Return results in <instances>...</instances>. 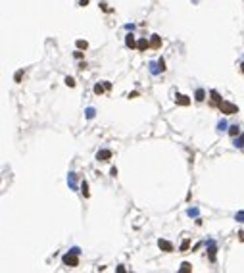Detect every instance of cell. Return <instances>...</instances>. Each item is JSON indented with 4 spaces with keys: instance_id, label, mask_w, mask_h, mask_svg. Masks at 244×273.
I'll return each instance as SVG.
<instances>
[{
    "instance_id": "cell-16",
    "label": "cell",
    "mask_w": 244,
    "mask_h": 273,
    "mask_svg": "<svg viewBox=\"0 0 244 273\" xmlns=\"http://www.w3.org/2000/svg\"><path fill=\"white\" fill-rule=\"evenodd\" d=\"M189 244H190V240H189V239L183 240V244H181V252H186V250H189Z\"/></svg>"
},
{
    "instance_id": "cell-26",
    "label": "cell",
    "mask_w": 244,
    "mask_h": 273,
    "mask_svg": "<svg viewBox=\"0 0 244 273\" xmlns=\"http://www.w3.org/2000/svg\"><path fill=\"white\" fill-rule=\"evenodd\" d=\"M240 71H242V73H244V64H240Z\"/></svg>"
},
{
    "instance_id": "cell-7",
    "label": "cell",
    "mask_w": 244,
    "mask_h": 273,
    "mask_svg": "<svg viewBox=\"0 0 244 273\" xmlns=\"http://www.w3.org/2000/svg\"><path fill=\"white\" fill-rule=\"evenodd\" d=\"M137 48L141 50V52H144L146 48H150V43H148L146 39H141V40H138V43H137Z\"/></svg>"
},
{
    "instance_id": "cell-19",
    "label": "cell",
    "mask_w": 244,
    "mask_h": 273,
    "mask_svg": "<svg viewBox=\"0 0 244 273\" xmlns=\"http://www.w3.org/2000/svg\"><path fill=\"white\" fill-rule=\"evenodd\" d=\"M158 66H160V69H162V71H165V62H163V58H160Z\"/></svg>"
},
{
    "instance_id": "cell-17",
    "label": "cell",
    "mask_w": 244,
    "mask_h": 273,
    "mask_svg": "<svg viewBox=\"0 0 244 273\" xmlns=\"http://www.w3.org/2000/svg\"><path fill=\"white\" fill-rule=\"evenodd\" d=\"M65 85L67 87H75V79L73 77H65Z\"/></svg>"
},
{
    "instance_id": "cell-15",
    "label": "cell",
    "mask_w": 244,
    "mask_h": 273,
    "mask_svg": "<svg viewBox=\"0 0 244 273\" xmlns=\"http://www.w3.org/2000/svg\"><path fill=\"white\" fill-rule=\"evenodd\" d=\"M181 271H183V273H190V271H192V265H190V264H186V262H185V264L181 265Z\"/></svg>"
},
{
    "instance_id": "cell-8",
    "label": "cell",
    "mask_w": 244,
    "mask_h": 273,
    "mask_svg": "<svg viewBox=\"0 0 244 273\" xmlns=\"http://www.w3.org/2000/svg\"><path fill=\"white\" fill-rule=\"evenodd\" d=\"M125 44L129 46V48H135V46H137V40H135L133 35H127V37H125Z\"/></svg>"
},
{
    "instance_id": "cell-22",
    "label": "cell",
    "mask_w": 244,
    "mask_h": 273,
    "mask_svg": "<svg viewBox=\"0 0 244 273\" xmlns=\"http://www.w3.org/2000/svg\"><path fill=\"white\" fill-rule=\"evenodd\" d=\"M89 4V0H79V6H87Z\"/></svg>"
},
{
    "instance_id": "cell-21",
    "label": "cell",
    "mask_w": 244,
    "mask_h": 273,
    "mask_svg": "<svg viewBox=\"0 0 244 273\" xmlns=\"http://www.w3.org/2000/svg\"><path fill=\"white\" fill-rule=\"evenodd\" d=\"M21 75H23L21 71H17V73H15V83H19V81H21Z\"/></svg>"
},
{
    "instance_id": "cell-6",
    "label": "cell",
    "mask_w": 244,
    "mask_h": 273,
    "mask_svg": "<svg viewBox=\"0 0 244 273\" xmlns=\"http://www.w3.org/2000/svg\"><path fill=\"white\" fill-rule=\"evenodd\" d=\"M150 46H152V48H160V46H162V37H158V35H152V40H150Z\"/></svg>"
},
{
    "instance_id": "cell-2",
    "label": "cell",
    "mask_w": 244,
    "mask_h": 273,
    "mask_svg": "<svg viewBox=\"0 0 244 273\" xmlns=\"http://www.w3.org/2000/svg\"><path fill=\"white\" fill-rule=\"evenodd\" d=\"M64 264L65 265H71V267L79 265V254H77V252H69V254H65L64 256Z\"/></svg>"
},
{
    "instance_id": "cell-23",
    "label": "cell",
    "mask_w": 244,
    "mask_h": 273,
    "mask_svg": "<svg viewBox=\"0 0 244 273\" xmlns=\"http://www.w3.org/2000/svg\"><path fill=\"white\" fill-rule=\"evenodd\" d=\"M150 67H152V73H158V67H156V64H150Z\"/></svg>"
},
{
    "instance_id": "cell-18",
    "label": "cell",
    "mask_w": 244,
    "mask_h": 273,
    "mask_svg": "<svg viewBox=\"0 0 244 273\" xmlns=\"http://www.w3.org/2000/svg\"><path fill=\"white\" fill-rule=\"evenodd\" d=\"M87 117H89V119H92V117H94V110H92V108H89V110H87Z\"/></svg>"
},
{
    "instance_id": "cell-25",
    "label": "cell",
    "mask_w": 244,
    "mask_h": 273,
    "mask_svg": "<svg viewBox=\"0 0 244 273\" xmlns=\"http://www.w3.org/2000/svg\"><path fill=\"white\" fill-rule=\"evenodd\" d=\"M238 239H240L242 242H244V233H240V235H238Z\"/></svg>"
},
{
    "instance_id": "cell-12",
    "label": "cell",
    "mask_w": 244,
    "mask_h": 273,
    "mask_svg": "<svg viewBox=\"0 0 244 273\" xmlns=\"http://www.w3.org/2000/svg\"><path fill=\"white\" fill-rule=\"evenodd\" d=\"M238 133H240V129H238V125H231V127H229V135H231V136H236Z\"/></svg>"
},
{
    "instance_id": "cell-13",
    "label": "cell",
    "mask_w": 244,
    "mask_h": 273,
    "mask_svg": "<svg viewBox=\"0 0 244 273\" xmlns=\"http://www.w3.org/2000/svg\"><path fill=\"white\" fill-rule=\"evenodd\" d=\"M104 91H106V85H100V83L94 85V94H102Z\"/></svg>"
},
{
    "instance_id": "cell-5",
    "label": "cell",
    "mask_w": 244,
    "mask_h": 273,
    "mask_svg": "<svg viewBox=\"0 0 244 273\" xmlns=\"http://www.w3.org/2000/svg\"><path fill=\"white\" fill-rule=\"evenodd\" d=\"M96 158L100 160V162H108V160L112 158V152H110V150H102V152H98V154H96Z\"/></svg>"
},
{
    "instance_id": "cell-11",
    "label": "cell",
    "mask_w": 244,
    "mask_h": 273,
    "mask_svg": "<svg viewBox=\"0 0 244 273\" xmlns=\"http://www.w3.org/2000/svg\"><path fill=\"white\" fill-rule=\"evenodd\" d=\"M210 96H211V100H214V104H219L221 102V96H219V92H217V91H211Z\"/></svg>"
},
{
    "instance_id": "cell-20",
    "label": "cell",
    "mask_w": 244,
    "mask_h": 273,
    "mask_svg": "<svg viewBox=\"0 0 244 273\" xmlns=\"http://www.w3.org/2000/svg\"><path fill=\"white\" fill-rule=\"evenodd\" d=\"M210 260L215 262V248H210Z\"/></svg>"
},
{
    "instance_id": "cell-3",
    "label": "cell",
    "mask_w": 244,
    "mask_h": 273,
    "mask_svg": "<svg viewBox=\"0 0 244 273\" xmlns=\"http://www.w3.org/2000/svg\"><path fill=\"white\" fill-rule=\"evenodd\" d=\"M158 246H160L163 252H173V244H171L169 240H162V239H160V240H158Z\"/></svg>"
},
{
    "instance_id": "cell-4",
    "label": "cell",
    "mask_w": 244,
    "mask_h": 273,
    "mask_svg": "<svg viewBox=\"0 0 244 273\" xmlns=\"http://www.w3.org/2000/svg\"><path fill=\"white\" fill-rule=\"evenodd\" d=\"M175 102H177L179 106H189V104H190V98L185 96V94H177V96H175Z\"/></svg>"
},
{
    "instance_id": "cell-24",
    "label": "cell",
    "mask_w": 244,
    "mask_h": 273,
    "mask_svg": "<svg viewBox=\"0 0 244 273\" xmlns=\"http://www.w3.org/2000/svg\"><path fill=\"white\" fill-rule=\"evenodd\" d=\"M236 219H244V212H240V214H236Z\"/></svg>"
},
{
    "instance_id": "cell-1",
    "label": "cell",
    "mask_w": 244,
    "mask_h": 273,
    "mask_svg": "<svg viewBox=\"0 0 244 273\" xmlns=\"http://www.w3.org/2000/svg\"><path fill=\"white\" fill-rule=\"evenodd\" d=\"M217 106H219V110H221L223 114H227V115L238 114V108L235 106V104H231V102H225V100H221L219 104H217Z\"/></svg>"
},
{
    "instance_id": "cell-9",
    "label": "cell",
    "mask_w": 244,
    "mask_h": 273,
    "mask_svg": "<svg viewBox=\"0 0 244 273\" xmlns=\"http://www.w3.org/2000/svg\"><path fill=\"white\" fill-rule=\"evenodd\" d=\"M81 192H83V196H85V198H89V196H90V192H89V185H87V181H83V183H81Z\"/></svg>"
},
{
    "instance_id": "cell-10",
    "label": "cell",
    "mask_w": 244,
    "mask_h": 273,
    "mask_svg": "<svg viewBox=\"0 0 244 273\" xmlns=\"http://www.w3.org/2000/svg\"><path fill=\"white\" fill-rule=\"evenodd\" d=\"M75 44H77V48H79V50H87V48H89V43H87V40H83V39H79Z\"/></svg>"
},
{
    "instance_id": "cell-14",
    "label": "cell",
    "mask_w": 244,
    "mask_h": 273,
    "mask_svg": "<svg viewBox=\"0 0 244 273\" xmlns=\"http://www.w3.org/2000/svg\"><path fill=\"white\" fill-rule=\"evenodd\" d=\"M204 98H206V92L202 91V88H198V91H196V100H198V102H202Z\"/></svg>"
}]
</instances>
